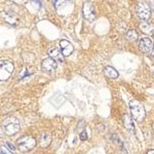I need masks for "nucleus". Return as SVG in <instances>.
I'll return each mask as SVG.
<instances>
[{
  "label": "nucleus",
  "instance_id": "f257e3e1",
  "mask_svg": "<svg viewBox=\"0 0 154 154\" xmlns=\"http://www.w3.org/2000/svg\"><path fill=\"white\" fill-rule=\"evenodd\" d=\"M128 106H130L131 117L135 119V120L139 121V122L143 121L146 116V110L144 108V106L142 105V103L137 100H131L130 102V104H128Z\"/></svg>",
  "mask_w": 154,
  "mask_h": 154
},
{
  "label": "nucleus",
  "instance_id": "f03ea898",
  "mask_svg": "<svg viewBox=\"0 0 154 154\" xmlns=\"http://www.w3.org/2000/svg\"><path fill=\"white\" fill-rule=\"evenodd\" d=\"M36 140L33 137L30 136H25L20 138L17 141V147L21 152H29L30 150H32L36 146Z\"/></svg>",
  "mask_w": 154,
  "mask_h": 154
},
{
  "label": "nucleus",
  "instance_id": "7ed1b4c3",
  "mask_svg": "<svg viewBox=\"0 0 154 154\" xmlns=\"http://www.w3.org/2000/svg\"><path fill=\"white\" fill-rule=\"evenodd\" d=\"M3 131L6 135L12 136L14 134H17L20 131V123L18 119L14 117H7L5 120L3 121V125H2Z\"/></svg>",
  "mask_w": 154,
  "mask_h": 154
},
{
  "label": "nucleus",
  "instance_id": "20e7f679",
  "mask_svg": "<svg viewBox=\"0 0 154 154\" xmlns=\"http://www.w3.org/2000/svg\"><path fill=\"white\" fill-rule=\"evenodd\" d=\"M14 69V66L11 61L2 60L1 63H0V80L1 81L7 80L11 76Z\"/></svg>",
  "mask_w": 154,
  "mask_h": 154
},
{
  "label": "nucleus",
  "instance_id": "39448f33",
  "mask_svg": "<svg viewBox=\"0 0 154 154\" xmlns=\"http://www.w3.org/2000/svg\"><path fill=\"white\" fill-rule=\"evenodd\" d=\"M137 14H138V17L142 21L147 22L151 16L150 6L147 3H145V2H139L137 4Z\"/></svg>",
  "mask_w": 154,
  "mask_h": 154
},
{
  "label": "nucleus",
  "instance_id": "423d86ee",
  "mask_svg": "<svg viewBox=\"0 0 154 154\" xmlns=\"http://www.w3.org/2000/svg\"><path fill=\"white\" fill-rule=\"evenodd\" d=\"M82 14L83 17L86 21L88 22H93L96 20V12L95 8H94L93 4L91 2H84L83 7H82Z\"/></svg>",
  "mask_w": 154,
  "mask_h": 154
},
{
  "label": "nucleus",
  "instance_id": "0eeeda50",
  "mask_svg": "<svg viewBox=\"0 0 154 154\" xmlns=\"http://www.w3.org/2000/svg\"><path fill=\"white\" fill-rule=\"evenodd\" d=\"M139 48L144 54H149L153 49V42L149 37H143L139 41Z\"/></svg>",
  "mask_w": 154,
  "mask_h": 154
},
{
  "label": "nucleus",
  "instance_id": "6e6552de",
  "mask_svg": "<svg viewBox=\"0 0 154 154\" xmlns=\"http://www.w3.org/2000/svg\"><path fill=\"white\" fill-rule=\"evenodd\" d=\"M57 66H58V63L51 58H48V59L43 60V61H42V64H41L42 70L45 71V72L54 71L57 69Z\"/></svg>",
  "mask_w": 154,
  "mask_h": 154
},
{
  "label": "nucleus",
  "instance_id": "1a4fd4ad",
  "mask_svg": "<svg viewBox=\"0 0 154 154\" xmlns=\"http://www.w3.org/2000/svg\"><path fill=\"white\" fill-rule=\"evenodd\" d=\"M60 46H61L62 54H63L64 57H69L74 51L73 45H72L68 40H65V39L60 41Z\"/></svg>",
  "mask_w": 154,
  "mask_h": 154
},
{
  "label": "nucleus",
  "instance_id": "9d476101",
  "mask_svg": "<svg viewBox=\"0 0 154 154\" xmlns=\"http://www.w3.org/2000/svg\"><path fill=\"white\" fill-rule=\"evenodd\" d=\"M139 29L144 34L154 35V24L147 23V22H142V23H140V25H139Z\"/></svg>",
  "mask_w": 154,
  "mask_h": 154
},
{
  "label": "nucleus",
  "instance_id": "9b49d317",
  "mask_svg": "<svg viewBox=\"0 0 154 154\" xmlns=\"http://www.w3.org/2000/svg\"><path fill=\"white\" fill-rule=\"evenodd\" d=\"M48 54L57 63H63L64 62V56L62 54V51H60L59 48H51L48 51Z\"/></svg>",
  "mask_w": 154,
  "mask_h": 154
},
{
  "label": "nucleus",
  "instance_id": "f8f14e48",
  "mask_svg": "<svg viewBox=\"0 0 154 154\" xmlns=\"http://www.w3.org/2000/svg\"><path fill=\"white\" fill-rule=\"evenodd\" d=\"M4 20H5L7 24L11 25V26H16L19 22L18 16L14 11H6L5 14H4Z\"/></svg>",
  "mask_w": 154,
  "mask_h": 154
},
{
  "label": "nucleus",
  "instance_id": "ddd939ff",
  "mask_svg": "<svg viewBox=\"0 0 154 154\" xmlns=\"http://www.w3.org/2000/svg\"><path fill=\"white\" fill-rule=\"evenodd\" d=\"M51 143V136L48 133H42L39 138V145L41 148H48Z\"/></svg>",
  "mask_w": 154,
  "mask_h": 154
},
{
  "label": "nucleus",
  "instance_id": "4468645a",
  "mask_svg": "<svg viewBox=\"0 0 154 154\" xmlns=\"http://www.w3.org/2000/svg\"><path fill=\"white\" fill-rule=\"evenodd\" d=\"M123 125H125L128 131H131V133H135V125H134L133 117L131 115H128V114L123 115Z\"/></svg>",
  "mask_w": 154,
  "mask_h": 154
},
{
  "label": "nucleus",
  "instance_id": "2eb2a0df",
  "mask_svg": "<svg viewBox=\"0 0 154 154\" xmlns=\"http://www.w3.org/2000/svg\"><path fill=\"white\" fill-rule=\"evenodd\" d=\"M104 74L111 79H115L118 77V72L116 71V69H114L113 67H110V66H106L105 68H104Z\"/></svg>",
  "mask_w": 154,
  "mask_h": 154
},
{
  "label": "nucleus",
  "instance_id": "dca6fc26",
  "mask_svg": "<svg viewBox=\"0 0 154 154\" xmlns=\"http://www.w3.org/2000/svg\"><path fill=\"white\" fill-rule=\"evenodd\" d=\"M125 37L128 41H136L138 39V33H137L136 30H130V31L126 32Z\"/></svg>",
  "mask_w": 154,
  "mask_h": 154
},
{
  "label": "nucleus",
  "instance_id": "f3484780",
  "mask_svg": "<svg viewBox=\"0 0 154 154\" xmlns=\"http://www.w3.org/2000/svg\"><path fill=\"white\" fill-rule=\"evenodd\" d=\"M79 138H80L81 141H85L86 139H88V134H86V131H83L82 133H80V135H79Z\"/></svg>",
  "mask_w": 154,
  "mask_h": 154
},
{
  "label": "nucleus",
  "instance_id": "a211bd4d",
  "mask_svg": "<svg viewBox=\"0 0 154 154\" xmlns=\"http://www.w3.org/2000/svg\"><path fill=\"white\" fill-rule=\"evenodd\" d=\"M6 145H7V147H8L9 149H11L12 151H14V150H16V147H14V146H12L11 143H8V142H7V143H6Z\"/></svg>",
  "mask_w": 154,
  "mask_h": 154
},
{
  "label": "nucleus",
  "instance_id": "6ab92c4d",
  "mask_svg": "<svg viewBox=\"0 0 154 154\" xmlns=\"http://www.w3.org/2000/svg\"><path fill=\"white\" fill-rule=\"evenodd\" d=\"M147 154H154V149H153V150H149L147 152Z\"/></svg>",
  "mask_w": 154,
  "mask_h": 154
},
{
  "label": "nucleus",
  "instance_id": "aec40b11",
  "mask_svg": "<svg viewBox=\"0 0 154 154\" xmlns=\"http://www.w3.org/2000/svg\"><path fill=\"white\" fill-rule=\"evenodd\" d=\"M150 4H151V7H152V9L154 11V1H151V2H150Z\"/></svg>",
  "mask_w": 154,
  "mask_h": 154
},
{
  "label": "nucleus",
  "instance_id": "412c9836",
  "mask_svg": "<svg viewBox=\"0 0 154 154\" xmlns=\"http://www.w3.org/2000/svg\"><path fill=\"white\" fill-rule=\"evenodd\" d=\"M1 154H7V153L4 152V150H3V149H1Z\"/></svg>",
  "mask_w": 154,
  "mask_h": 154
}]
</instances>
